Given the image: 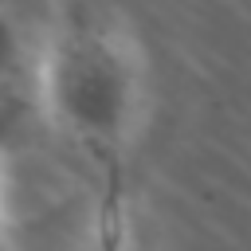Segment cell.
I'll list each match as a JSON object with an SVG mask.
<instances>
[{"instance_id":"6da1fadb","label":"cell","mask_w":251,"mask_h":251,"mask_svg":"<svg viewBox=\"0 0 251 251\" xmlns=\"http://www.w3.org/2000/svg\"><path fill=\"white\" fill-rule=\"evenodd\" d=\"M8 102L86 180L94 212L126 216V188L153 122V59L122 0H51L24 43H8Z\"/></svg>"}]
</instances>
